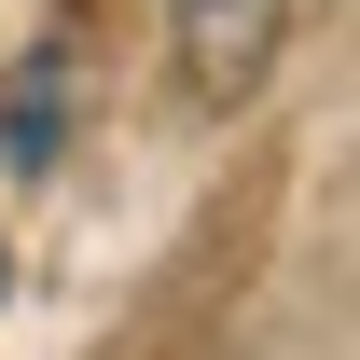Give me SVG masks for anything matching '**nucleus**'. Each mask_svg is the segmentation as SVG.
Listing matches in <instances>:
<instances>
[{
    "label": "nucleus",
    "mask_w": 360,
    "mask_h": 360,
    "mask_svg": "<svg viewBox=\"0 0 360 360\" xmlns=\"http://www.w3.org/2000/svg\"><path fill=\"white\" fill-rule=\"evenodd\" d=\"M56 111H70V56H28V84L0 97V153L14 167H56Z\"/></svg>",
    "instance_id": "f03ea898"
},
{
    "label": "nucleus",
    "mask_w": 360,
    "mask_h": 360,
    "mask_svg": "<svg viewBox=\"0 0 360 360\" xmlns=\"http://www.w3.org/2000/svg\"><path fill=\"white\" fill-rule=\"evenodd\" d=\"M277 28H291V0H167L180 97H194V111H236V97L277 70Z\"/></svg>",
    "instance_id": "f257e3e1"
}]
</instances>
